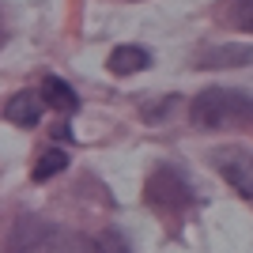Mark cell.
Segmentation results:
<instances>
[{"instance_id":"6","label":"cell","mask_w":253,"mask_h":253,"mask_svg":"<svg viewBox=\"0 0 253 253\" xmlns=\"http://www.w3.org/2000/svg\"><path fill=\"white\" fill-rule=\"evenodd\" d=\"M42 102H49L53 110H61V114H76L80 110V98H76V91L64 80H57V76H45V84H42Z\"/></svg>"},{"instance_id":"7","label":"cell","mask_w":253,"mask_h":253,"mask_svg":"<svg viewBox=\"0 0 253 253\" xmlns=\"http://www.w3.org/2000/svg\"><path fill=\"white\" fill-rule=\"evenodd\" d=\"M64 167H68V151H61V148H45L42 159L34 163V181L53 178V174H61Z\"/></svg>"},{"instance_id":"1","label":"cell","mask_w":253,"mask_h":253,"mask_svg":"<svg viewBox=\"0 0 253 253\" xmlns=\"http://www.w3.org/2000/svg\"><path fill=\"white\" fill-rule=\"evenodd\" d=\"M189 117L197 128H253V98L231 87H208L193 98Z\"/></svg>"},{"instance_id":"8","label":"cell","mask_w":253,"mask_h":253,"mask_svg":"<svg viewBox=\"0 0 253 253\" xmlns=\"http://www.w3.org/2000/svg\"><path fill=\"white\" fill-rule=\"evenodd\" d=\"M95 253H132L125 242V234H117V231H102L95 238Z\"/></svg>"},{"instance_id":"5","label":"cell","mask_w":253,"mask_h":253,"mask_svg":"<svg viewBox=\"0 0 253 253\" xmlns=\"http://www.w3.org/2000/svg\"><path fill=\"white\" fill-rule=\"evenodd\" d=\"M106 64H110L114 76H132V72H144V68L151 64V53L140 49V45H117Z\"/></svg>"},{"instance_id":"2","label":"cell","mask_w":253,"mask_h":253,"mask_svg":"<svg viewBox=\"0 0 253 253\" xmlns=\"http://www.w3.org/2000/svg\"><path fill=\"white\" fill-rule=\"evenodd\" d=\"M148 201L155 204L159 211H185V204L193 201V193H189V185L181 181L178 170L159 167L155 174H151V181H148Z\"/></svg>"},{"instance_id":"9","label":"cell","mask_w":253,"mask_h":253,"mask_svg":"<svg viewBox=\"0 0 253 253\" xmlns=\"http://www.w3.org/2000/svg\"><path fill=\"white\" fill-rule=\"evenodd\" d=\"M231 19H234L238 31H250L253 34V0H238V4L231 8Z\"/></svg>"},{"instance_id":"4","label":"cell","mask_w":253,"mask_h":253,"mask_svg":"<svg viewBox=\"0 0 253 253\" xmlns=\"http://www.w3.org/2000/svg\"><path fill=\"white\" fill-rule=\"evenodd\" d=\"M8 121L11 125H19V128H34L38 125V117H42V98L31 95V91H19V95H11L8 102Z\"/></svg>"},{"instance_id":"3","label":"cell","mask_w":253,"mask_h":253,"mask_svg":"<svg viewBox=\"0 0 253 253\" xmlns=\"http://www.w3.org/2000/svg\"><path fill=\"white\" fill-rule=\"evenodd\" d=\"M211 163L227 178L231 189H238L246 201H253V151L250 148H219L211 155Z\"/></svg>"}]
</instances>
